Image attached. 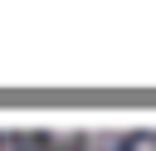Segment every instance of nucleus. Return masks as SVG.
I'll list each match as a JSON object with an SVG mask.
<instances>
[{
  "instance_id": "obj_1",
  "label": "nucleus",
  "mask_w": 156,
  "mask_h": 151,
  "mask_svg": "<svg viewBox=\"0 0 156 151\" xmlns=\"http://www.w3.org/2000/svg\"><path fill=\"white\" fill-rule=\"evenodd\" d=\"M132 151H156V136H146V141H136Z\"/></svg>"
}]
</instances>
